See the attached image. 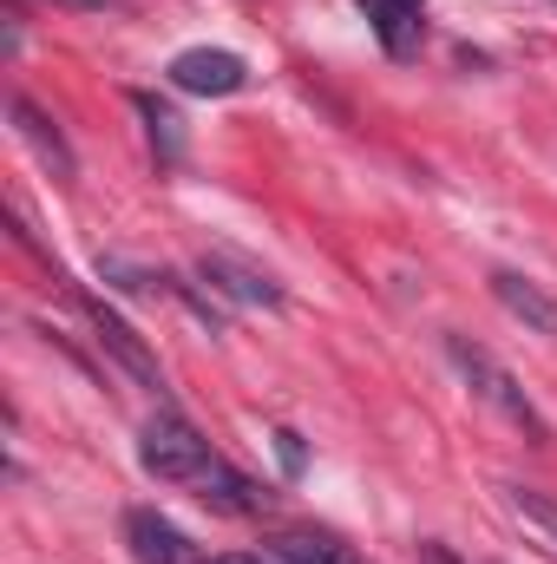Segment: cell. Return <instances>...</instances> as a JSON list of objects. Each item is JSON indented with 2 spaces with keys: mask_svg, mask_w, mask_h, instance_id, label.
Returning a JSON list of instances; mask_svg holds the SVG:
<instances>
[{
  "mask_svg": "<svg viewBox=\"0 0 557 564\" xmlns=\"http://www.w3.org/2000/svg\"><path fill=\"white\" fill-rule=\"evenodd\" d=\"M446 361L459 368V381H466L492 414H505V421L518 426L532 446H551V421L538 414V401L518 388V375H512L505 361H492V355H485L479 341H466V335H446Z\"/></svg>",
  "mask_w": 557,
  "mask_h": 564,
  "instance_id": "6da1fadb",
  "label": "cell"
},
{
  "mask_svg": "<svg viewBox=\"0 0 557 564\" xmlns=\"http://www.w3.org/2000/svg\"><path fill=\"white\" fill-rule=\"evenodd\" d=\"M217 459H223V453L184 421V414H171V408L151 414L144 433H139V466L151 473V479H164V486H197Z\"/></svg>",
  "mask_w": 557,
  "mask_h": 564,
  "instance_id": "7a4b0ae2",
  "label": "cell"
},
{
  "mask_svg": "<svg viewBox=\"0 0 557 564\" xmlns=\"http://www.w3.org/2000/svg\"><path fill=\"white\" fill-rule=\"evenodd\" d=\"M164 79H171L177 93H197V99H230V93L250 86V59L230 53V46H184V53L164 66Z\"/></svg>",
  "mask_w": 557,
  "mask_h": 564,
  "instance_id": "3957f363",
  "label": "cell"
},
{
  "mask_svg": "<svg viewBox=\"0 0 557 564\" xmlns=\"http://www.w3.org/2000/svg\"><path fill=\"white\" fill-rule=\"evenodd\" d=\"M79 302H86L92 341H99V348H106V355H112V361H119V368L132 375V381H139L144 394H164V368H157V355L144 348V335H139V328H132L125 315H112L106 302H92V295H79Z\"/></svg>",
  "mask_w": 557,
  "mask_h": 564,
  "instance_id": "277c9868",
  "label": "cell"
},
{
  "mask_svg": "<svg viewBox=\"0 0 557 564\" xmlns=\"http://www.w3.org/2000/svg\"><path fill=\"white\" fill-rule=\"evenodd\" d=\"M197 282L210 295H223V302H243V308H270V315L282 308V282L237 263V257H197Z\"/></svg>",
  "mask_w": 557,
  "mask_h": 564,
  "instance_id": "5b68a950",
  "label": "cell"
},
{
  "mask_svg": "<svg viewBox=\"0 0 557 564\" xmlns=\"http://www.w3.org/2000/svg\"><path fill=\"white\" fill-rule=\"evenodd\" d=\"M485 289H492V302H499L512 322H525L532 335H551L557 341V295L545 289V282H532L525 270H492Z\"/></svg>",
  "mask_w": 557,
  "mask_h": 564,
  "instance_id": "8992f818",
  "label": "cell"
},
{
  "mask_svg": "<svg viewBox=\"0 0 557 564\" xmlns=\"http://www.w3.org/2000/svg\"><path fill=\"white\" fill-rule=\"evenodd\" d=\"M7 119H13V132L33 144V158H40V164H46L59 184H73V177H79V158H73L66 132H59V126H53V119H46V112H40L26 93H13V99H7Z\"/></svg>",
  "mask_w": 557,
  "mask_h": 564,
  "instance_id": "52a82bcc",
  "label": "cell"
},
{
  "mask_svg": "<svg viewBox=\"0 0 557 564\" xmlns=\"http://www.w3.org/2000/svg\"><path fill=\"white\" fill-rule=\"evenodd\" d=\"M125 545L139 564H197V545L157 512V506H132L125 512Z\"/></svg>",
  "mask_w": 557,
  "mask_h": 564,
  "instance_id": "ba28073f",
  "label": "cell"
},
{
  "mask_svg": "<svg viewBox=\"0 0 557 564\" xmlns=\"http://www.w3.org/2000/svg\"><path fill=\"white\" fill-rule=\"evenodd\" d=\"M361 13L387 59H414L426 46V7H414V0H361Z\"/></svg>",
  "mask_w": 557,
  "mask_h": 564,
  "instance_id": "9c48e42d",
  "label": "cell"
},
{
  "mask_svg": "<svg viewBox=\"0 0 557 564\" xmlns=\"http://www.w3.org/2000/svg\"><path fill=\"white\" fill-rule=\"evenodd\" d=\"M190 492H197L204 506H217V512H237V519H250V512H263V506H270V492H263L256 479H243L230 459H217V466H210Z\"/></svg>",
  "mask_w": 557,
  "mask_h": 564,
  "instance_id": "30bf717a",
  "label": "cell"
},
{
  "mask_svg": "<svg viewBox=\"0 0 557 564\" xmlns=\"http://www.w3.org/2000/svg\"><path fill=\"white\" fill-rule=\"evenodd\" d=\"M132 106H139L144 139H151V151H157V164H164V171H177V164H184V119H177L157 93H132Z\"/></svg>",
  "mask_w": 557,
  "mask_h": 564,
  "instance_id": "8fae6325",
  "label": "cell"
},
{
  "mask_svg": "<svg viewBox=\"0 0 557 564\" xmlns=\"http://www.w3.org/2000/svg\"><path fill=\"white\" fill-rule=\"evenodd\" d=\"M499 492H505V506L538 532V545L557 552V499H551V492H538V486H499Z\"/></svg>",
  "mask_w": 557,
  "mask_h": 564,
  "instance_id": "7c38bea8",
  "label": "cell"
},
{
  "mask_svg": "<svg viewBox=\"0 0 557 564\" xmlns=\"http://www.w3.org/2000/svg\"><path fill=\"white\" fill-rule=\"evenodd\" d=\"M276 558L282 564H354V552L341 539H328V532H282Z\"/></svg>",
  "mask_w": 557,
  "mask_h": 564,
  "instance_id": "4fadbf2b",
  "label": "cell"
},
{
  "mask_svg": "<svg viewBox=\"0 0 557 564\" xmlns=\"http://www.w3.org/2000/svg\"><path fill=\"white\" fill-rule=\"evenodd\" d=\"M276 453H282V473H288V479L308 466V453H302V433H288V426L276 433Z\"/></svg>",
  "mask_w": 557,
  "mask_h": 564,
  "instance_id": "5bb4252c",
  "label": "cell"
},
{
  "mask_svg": "<svg viewBox=\"0 0 557 564\" xmlns=\"http://www.w3.org/2000/svg\"><path fill=\"white\" fill-rule=\"evenodd\" d=\"M419 564H466V558H459L452 545H439V539H426V545H419Z\"/></svg>",
  "mask_w": 557,
  "mask_h": 564,
  "instance_id": "9a60e30c",
  "label": "cell"
},
{
  "mask_svg": "<svg viewBox=\"0 0 557 564\" xmlns=\"http://www.w3.org/2000/svg\"><path fill=\"white\" fill-rule=\"evenodd\" d=\"M210 564H263V558H243V552H230V558H210Z\"/></svg>",
  "mask_w": 557,
  "mask_h": 564,
  "instance_id": "2e32d148",
  "label": "cell"
}]
</instances>
